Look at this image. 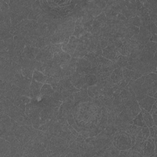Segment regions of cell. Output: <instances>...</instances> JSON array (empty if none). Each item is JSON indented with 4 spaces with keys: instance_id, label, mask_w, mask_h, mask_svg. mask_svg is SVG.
<instances>
[{
    "instance_id": "cell-14",
    "label": "cell",
    "mask_w": 157,
    "mask_h": 157,
    "mask_svg": "<svg viewBox=\"0 0 157 157\" xmlns=\"http://www.w3.org/2000/svg\"><path fill=\"white\" fill-rule=\"evenodd\" d=\"M48 77L47 75H45L43 72L35 69L33 72V79H34V80L40 82V83H45V82L47 79Z\"/></svg>"
},
{
    "instance_id": "cell-35",
    "label": "cell",
    "mask_w": 157,
    "mask_h": 157,
    "mask_svg": "<svg viewBox=\"0 0 157 157\" xmlns=\"http://www.w3.org/2000/svg\"><path fill=\"white\" fill-rule=\"evenodd\" d=\"M108 1H94V3L101 9L102 10L105 7L107 6Z\"/></svg>"
},
{
    "instance_id": "cell-13",
    "label": "cell",
    "mask_w": 157,
    "mask_h": 157,
    "mask_svg": "<svg viewBox=\"0 0 157 157\" xmlns=\"http://www.w3.org/2000/svg\"><path fill=\"white\" fill-rule=\"evenodd\" d=\"M140 112L142 115L143 119L145 121V123L147 127L149 128V127H151V126L155 125L151 115L148 112H147V110H145V109H144L143 108H141V107H140Z\"/></svg>"
},
{
    "instance_id": "cell-39",
    "label": "cell",
    "mask_w": 157,
    "mask_h": 157,
    "mask_svg": "<svg viewBox=\"0 0 157 157\" xmlns=\"http://www.w3.org/2000/svg\"><path fill=\"white\" fill-rule=\"evenodd\" d=\"M68 128H69V130L71 131V132L72 133V134H74L75 136H76L77 137L79 135V133L72 126H71V125H69V126H68Z\"/></svg>"
},
{
    "instance_id": "cell-8",
    "label": "cell",
    "mask_w": 157,
    "mask_h": 157,
    "mask_svg": "<svg viewBox=\"0 0 157 157\" xmlns=\"http://www.w3.org/2000/svg\"><path fill=\"white\" fill-rule=\"evenodd\" d=\"M88 53V52L87 51L86 48L85 47L83 44L78 40V42L75 50V52L73 53V55L71 56V57L77 58H83V56L85 55H86Z\"/></svg>"
},
{
    "instance_id": "cell-38",
    "label": "cell",
    "mask_w": 157,
    "mask_h": 157,
    "mask_svg": "<svg viewBox=\"0 0 157 157\" xmlns=\"http://www.w3.org/2000/svg\"><path fill=\"white\" fill-rule=\"evenodd\" d=\"M100 45L101 47L102 48V49L105 48V47H107L109 45V43H108V40H102L100 41Z\"/></svg>"
},
{
    "instance_id": "cell-25",
    "label": "cell",
    "mask_w": 157,
    "mask_h": 157,
    "mask_svg": "<svg viewBox=\"0 0 157 157\" xmlns=\"http://www.w3.org/2000/svg\"><path fill=\"white\" fill-rule=\"evenodd\" d=\"M128 22L133 26H137V27H140L142 26V23H141V20L140 19V18L137 16H135L130 19L128 20Z\"/></svg>"
},
{
    "instance_id": "cell-24",
    "label": "cell",
    "mask_w": 157,
    "mask_h": 157,
    "mask_svg": "<svg viewBox=\"0 0 157 157\" xmlns=\"http://www.w3.org/2000/svg\"><path fill=\"white\" fill-rule=\"evenodd\" d=\"M35 69L31 68V67H22L21 72L22 74L24 77L29 78V79H33V72Z\"/></svg>"
},
{
    "instance_id": "cell-1",
    "label": "cell",
    "mask_w": 157,
    "mask_h": 157,
    "mask_svg": "<svg viewBox=\"0 0 157 157\" xmlns=\"http://www.w3.org/2000/svg\"><path fill=\"white\" fill-rule=\"evenodd\" d=\"M113 145L120 150H126L132 147L130 135L124 129H119L115 132L112 140Z\"/></svg>"
},
{
    "instance_id": "cell-5",
    "label": "cell",
    "mask_w": 157,
    "mask_h": 157,
    "mask_svg": "<svg viewBox=\"0 0 157 157\" xmlns=\"http://www.w3.org/2000/svg\"><path fill=\"white\" fill-rule=\"evenodd\" d=\"M156 101V98L147 96L144 99L138 101V104L139 105L140 107L143 108L144 109H145V110L149 112L151 109L152 105Z\"/></svg>"
},
{
    "instance_id": "cell-10",
    "label": "cell",
    "mask_w": 157,
    "mask_h": 157,
    "mask_svg": "<svg viewBox=\"0 0 157 157\" xmlns=\"http://www.w3.org/2000/svg\"><path fill=\"white\" fill-rule=\"evenodd\" d=\"M110 78L112 80L114 84H118L123 78V68L118 67V68L114 69L110 76Z\"/></svg>"
},
{
    "instance_id": "cell-16",
    "label": "cell",
    "mask_w": 157,
    "mask_h": 157,
    "mask_svg": "<svg viewBox=\"0 0 157 157\" xmlns=\"http://www.w3.org/2000/svg\"><path fill=\"white\" fill-rule=\"evenodd\" d=\"M87 93L89 97L91 98H98L99 96V88L97 85L90 86L87 89Z\"/></svg>"
},
{
    "instance_id": "cell-12",
    "label": "cell",
    "mask_w": 157,
    "mask_h": 157,
    "mask_svg": "<svg viewBox=\"0 0 157 157\" xmlns=\"http://www.w3.org/2000/svg\"><path fill=\"white\" fill-rule=\"evenodd\" d=\"M43 85L44 83L38 82L34 80V79H32V81L30 85V89L33 91L34 97H37L40 95V90Z\"/></svg>"
},
{
    "instance_id": "cell-21",
    "label": "cell",
    "mask_w": 157,
    "mask_h": 157,
    "mask_svg": "<svg viewBox=\"0 0 157 157\" xmlns=\"http://www.w3.org/2000/svg\"><path fill=\"white\" fill-rule=\"evenodd\" d=\"M135 72L131 70H129L126 67H123V78L125 79L127 82H130L133 79Z\"/></svg>"
},
{
    "instance_id": "cell-29",
    "label": "cell",
    "mask_w": 157,
    "mask_h": 157,
    "mask_svg": "<svg viewBox=\"0 0 157 157\" xmlns=\"http://www.w3.org/2000/svg\"><path fill=\"white\" fill-rule=\"evenodd\" d=\"M99 23H101L102 26L104 25V24L106 22V16L104 14V13L102 12L99 16H98L97 17L94 18Z\"/></svg>"
},
{
    "instance_id": "cell-20",
    "label": "cell",
    "mask_w": 157,
    "mask_h": 157,
    "mask_svg": "<svg viewBox=\"0 0 157 157\" xmlns=\"http://www.w3.org/2000/svg\"><path fill=\"white\" fill-rule=\"evenodd\" d=\"M132 124L134 125H136L137 126L140 127H144L147 126L145 121L143 119L142 115L141 113V112H139L133 119H132Z\"/></svg>"
},
{
    "instance_id": "cell-40",
    "label": "cell",
    "mask_w": 157,
    "mask_h": 157,
    "mask_svg": "<svg viewBox=\"0 0 157 157\" xmlns=\"http://www.w3.org/2000/svg\"><path fill=\"white\" fill-rule=\"evenodd\" d=\"M21 98L22 101L23 102H25V104H28L31 101V98H29L28 96H21Z\"/></svg>"
},
{
    "instance_id": "cell-43",
    "label": "cell",
    "mask_w": 157,
    "mask_h": 157,
    "mask_svg": "<svg viewBox=\"0 0 157 157\" xmlns=\"http://www.w3.org/2000/svg\"><path fill=\"white\" fill-rule=\"evenodd\" d=\"M151 117H152V118L153 120L155 125H156V123H157V112L151 114Z\"/></svg>"
},
{
    "instance_id": "cell-28",
    "label": "cell",
    "mask_w": 157,
    "mask_h": 157,
    "mask_svg": "<svg viewBox=\"0 0 157 157\" xmlns=\"http://www.w3.org/2000/svg\"><path fill=\"white\" fill-rule=\"evenodd\" d=\"M141 132H142V137H143V142H144L148 139V137H149V135H150V131H149L148 127H147V126L142 127V129H141Z\"/></svg>"
},
{
    "instance_id": "cell-11",
    "label": "cell",
    "mask_w": 157,
    "mask_h": 157,
    "mask_svg": "<svg viewBox=\"0 0 157 157\" xmlns=\"http://www.w3.org/2000/svg\"><path fill=\"white\" fill-rule=\"evenodd\" d=\"M125 109L131 118H134L139 112H140V107L138 104V102H136L129 107H125Z\"/></svg>"
},
{
    "instance_id": "cell-23",
    "label": "cell",
    "mask_w": 157,
    "mask_h": 157,
    "mask_svg": "<svg viewBox=\"0 0 157 157\" xmlns=\"http://www.w3.org/2000/svg\"><path fill=\"white\" fill-rule=\"evenodd\" d=\"M129 59V56H123L121 55L118 59L117 60V61L115 62L119 67H126L128 65V61Z\"/></svg>"
},
{
    "instance_id": "cell-31",
    "label": "cell",
    "mask_w": 157,
    "mask_h": 157,
    "mask_svg": "<svg viewBox=\"0 0 157 157\" xmlns=\"http://www.w3.org/2000/svg\"><path fill=\"white\" fill-rule=\"evenodd\" d=\"M149 131H150V135L148 137H152V138H156L157 135V129H156V125H153L151 127H149Z\"/></svg>"
},
{
    "instance_id": "cell-26",
    "label": "cell",
    "mask_w": 157,
    "mask_h": 157,
    "mask_svg": "<svg viewBox=\"0 0 157 157\" xmlns=\"http://www.w3.org/2000/svg\"><path fill=\"white\" fill-rule=\"evenodd\" d=\"M107 150L109 151V153L111 155V156H117L119 155L120 151V150L119 149H118L116 147H115L113 144L109 147L107 148Z\"/></svg>"
},
{
    "instance_id": "cell-15",
    "label": "cell",
    "mask_w": 157,
    "mask_h": 157,
    "mask_svg": "<svg viewBox=\"0 0 157 157\" xmlns=\"http://www.w3.org/2000/svg\"><path fill=\"white\" fill-rule=\"evenodd\" d=\"M55 91L53 89L52 86L48 83H44L40 90V95L42 96H51Z\"/></svg>"
},
{
    "instance_id": "cell-19",
    "label": "cell",
    "mask_w": 157,
    "mask_h": 157,
    "mask_svg": "<svg viewBox=\"0 0 157 157\" xmlns=\"http://www.w3.org/2000/svg\"><path fill=\"white\" fill-rule=\"evenodd\" d=\"M156 48H157V44L156 42L148 41L144 45V49L146 51L151 53L153 55L156 52Z\"/></svg>"
},
{
    "instance_id": "cell-32",
    "label": "cell",
    "mask_w": 157,
    "mask_h": 157,
    "mask_svg": "<svg viewBox=\"0 0 157 157\" xmlns=\"http://www.w3.org/2000/svg\"><path fill=\"white\" fill-rule=\"evenodd\" d=\"M130 91H128V90H126V89L123 88L121 92L120 93V94H118V97L121 99H126V98H128V97H129L130 96Z\"/></svg>"
},
{
    "instance_id": "cell-36",
    "label": "cell",
    "mask_w": 157,
    "mask_h": 157,
    "mask_svg": "<svg viewBox=\"0 0 157 157\" xmlns=\"http://www.w3.org/2000/svg\"><path fill=\"white\" fill-rule=\"evenodd\" d=\"M50 123H51V120H50L49 121H48V122H47V123H45L42 124V125L38 129H39V130H40V131H43V132H46L48 130V128H49V126H50Z\"/></svg>"
},
{
    "instance_id": "cell-18",
    "label": "cell",
    "mask_w": 157,
    "mask_h": 157,
    "mask_svg": "<svg viewBox=\"0 0 157 157\" xmlns=\"http://www.w3.org/2000/svg\"><path fill=\"white\" fill-rule=\"evenodd\" d=\"M142 127H140V126H137L136 125H134L133 124H130L129 125H128L125 129V131L129 135H136L141 129H142Z\"/></svg>"
},
{
    "instance_id": "cell-27",
    "label": "cell",
    "mask_w": 157,
    "mask_h": 157,
    "mask_svg": "<svg viewBox=\"0 0 157 157\" xmlns=\"http://www.w3.org/2000/svg\"><path fill=\"white\" fill-rule=\"evenodd\" d=\"M126 7L128 9L131 10H135L137 8L136 1H125Z\"/></svg>"
},
{
    "instance_id": "cell-3",
    "label": "cell",
    "mask_w": 157,
    "mask_h": 157,
    "mask_svg": "<svg viewBox=\"0 0 157 157\" xmlns=\"http://www.w3.org/2000/svg\"><path fill=\"white\" fill-rule=\"evenodd\" d=\"M91 69V63L83 58H78L76 63V72L80 74L86 75L90 74Z\"/></svg>"
},
{
    "instance_id": "cell-9",
    "label": "cell",
    "mask_w": 157,
    "mask_h": 157,
    "mask_svg": "<svg viewBox=\"0 0 157 157\" xmlns=\"http://www.w3.org/2000/svg\"><path fill=\"white\" fill-rule=\"evenodd\" d=\"M156 73H150L146 75H145V78L143 84L142 85L141 87L144 88L148 89V87L151 86L154 83H156Z\"/></svg>"
},
{
    "instance_id": "cell-30",
    "label": "cell",
    "mask_w": 157,
    "mask_h": 157,
    "mask_svg": "<svg viewBox=\"0 0 157 157\" xmlns=\"http://www.w3.org/2000/svg\"><path fill=\"white\" fill-rule=\"evenodd\" d=\"M98 56L93 52H88L86 55H85L83 56V58L89 61L90 63H91L93 61H94Z\"/></svg>"
},
{
    "instance_id": "cell-34",
    "label": "cell",
    "mask_w": 157,
    "mask_h": 157,
    "mask_svg": "<svg viewBox=\"0 0 157 157\" xmlns=\"http://www.w3.org/2000/svg\"><path fill=\"white\" fill-rule=\"evenodd\" d=\"M51 97L56 100H58V101H60L62 102H63V101L64 100L63 96L61 95V94L57 91H55L54 93L51 96Z\"/></svg>"
},
{
    "instance_id": "cell-22",
    "label": "cell",
    "mask_w": 157,
    "mask_h": 157,
    "mask_svg": "<svg viewBox=\"0 0 157 157\" xmlns=\"http://www.w3.org/2000/svg\"><path fill=\"white\" fill-rule=\"evenodd\" d=\"M86 83L88 86L95 85L97 84L98 80L96 76L94 74H88L85 75Z\"/></svg>"
},
{
    "instance_id": "cell-41",
    "label": "cell",
    "mask_w": 157,
    "mask_h": 157,
    "mask_svg": "<svg viewBox=\"0 0 157 157\" xmlns=\"http://www.w3.org/2000/svg\"><path fill=\"white\" fill-rule=\"evenodd\" d=\"M156 112H157V107H156V101L153 104V105H152V107H151V110H150V112H149V113L151 115V114H153V113H156Z\"/></svg>"
},
{
    "instance_id": "cell-17",
    "label": "cell",
    "mask_w": 157,
    "mask_h": 157,
    "mask_svg": "<svg viewBox=\"0 0 157 157\" xmlns=\"http://www.w3.org/2000/svg\"><path fill=\"white\" fill-rule=\"evenodd\" d=\"M77 47L76 45H73L69 43H67V44H61V50L63 52L68 53L71 56L73 55V53L75 52V50Z\"/></svg>"
},
{
    "instance_id": "cell-33",
    "label": "cell",
    "mask_w": 157,
    "mask_h": 157,
    "mask_svg": "<svg viewBox=\"0 0 157 157\" xmlns=\"http://www.w3.org/2000/svg\"><path fill=\"white\" fill-rule=\"evenodd\" d=\"M61 50V44H52V51L53 53L56 52H59Z\"/></svg>"
},
{
    "instance_id": "cell-37",
    "label": "cell",
    "mask_w": 157,
    "mask_h": 157,
    "mask_svg": "<svg viewBox=\"0 0 157 157\" xmlns=\"http://www.w3.org/2000/svg\"><path fill=\"white\" fill-rule=\"evenodd\" d=\"M67 123H68L69 125H71V126H72L74 123H75L74 118L73 117V115L71 113H69L67 115Z\"/></svg>"
},
{
    "instance_id": "cell-6",
    "label": "cell",
    "mask_w": 157,
    "mask_h": 157,
    "mask_svg": "<svg viewBox=\"0 0 157 157\" xmlns=\"http://www.w3.org/2000/svg\"><path fill=\"white\" fill-rule=\"evenodd\" d=\"M137 36L139 42L140 44L145 45L148 41H149L150 38L151 36V34L146 28L141 26L139 27V32L137 34Z\"/></svg>"
},
{
    "instance_id": "cell-42",
    "label": "cell",
    "mask_w": 157,
    "mask_h": 157,
    "mask_svg": "<svg viewBox=\"0 0 157 157\" xmlns=\"http://www.w3.org/2000/svg\"><path fill=\"white\" fill-rule=\"evenodd\" d=\"M156 39H157V36L156 34H151V36L150 37L149 41L151 42H156Z\"/></svg>"
},
{
    "instance_id": "cell-2",
    "label": "cell",
    "mask_w": 157,
    "mask_h": 157,
    "mask_svg": "<svg viewBox=\"0 0 157 157\" xmlns=\"http://www.w3.org/2000/svg\"><path fill=\"white\" fill-rule=\"evenodd\" d=\"M121 55L115 45L113 44H110L107 47L102 49V53L101 56L115 63Z\"/></svg>"
},
{
    "instance_id": "cell-4",
    "label": "cell",
    "mask_w": 157,
    "mask_h": 157,
    "mask_svg": "<svg viewBox=\"0 0 157 157\" xmlns=\"http://www.w3.org/2000/svg\"><path fill=\"white\" fill-rule=\"evenodd\" d=\"M69 80H71V83L72 85L78 89L82 88V87L86 84V78H85V75H82L77 72L76 71L71 74L69 77Z\"/></svg>"
},
{
    "instance_id": "cell-7",
    "label": "cell",
    "mask_w": 157,
    "mask_h": 157,
    "mask_svg": "<svg viewBox=\"0 0 157 157\" xmlns=\"http://www.w3.org/2000/svg\"><path fill=\"white\" fill-rule=\"evenodd\" d=\"M142 147L144 156H151L155 153V143L151 144L146 140L143 142Z\"/></svg>"
}]
</instances>
